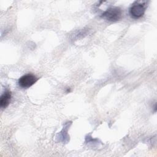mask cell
I'll return each mask as SVG.
<instances>
[{"mask_svg":"<svg viewBox=\"0 0 157 157\" xmlns=\"http://www.w3.org/2000/svg\"><path fill=\"white\" fill-rule=\"evenodd\" d=\"M122 17V10L118 7H111L104 11L101 15V17L107 21H117Z\"/></svg>","mask_w":157,"mask_h":157,"instance_id":"obj_1","label":"cell"},{"mask_svg":"<svg viewBox=\"0 0 157 157\" xmlns=\"http://www.w3.org/2000/svg\"><path fill=\"white\" fill-rule=\"evenodd\" d=\"M12 98L11 91L7 90L3 92L0 98V107L2 109L6 108L10 104Z\"/></svg>","mask_w":157,"mask_h":157,"instance_id":"obj_4","label":"cell"},{"mask_svg":"<svg viewBox=\"0 0 157 157\" xmlns=\"http://www.w3.org/2000/svg\"><path fill=\"white\" fill-rule=\"evenodd\" d=\"M37 80L38 78L36 75L32 74H27L20 77L18 83L21 88H28L34 85Z\"/></svg>","mask_w":157,"mask_h":157,"instance_id":"obj_3","label":"cell"},{"mask_svg":"<svg viewBox=\"0 0 157 157\" xmlns=\"http://www.w3.org/2000/svg\"><path fill=\"white\" fill-rule=\"evenodd\" d=\"M145 4L144 2H136L129 9V13L132 18L137 19L141 18L145 11Z\"/></svg>","mask_w":157,"mask_h":157,"instance_id":"obj_2","label":"cell"}]
</instances>
